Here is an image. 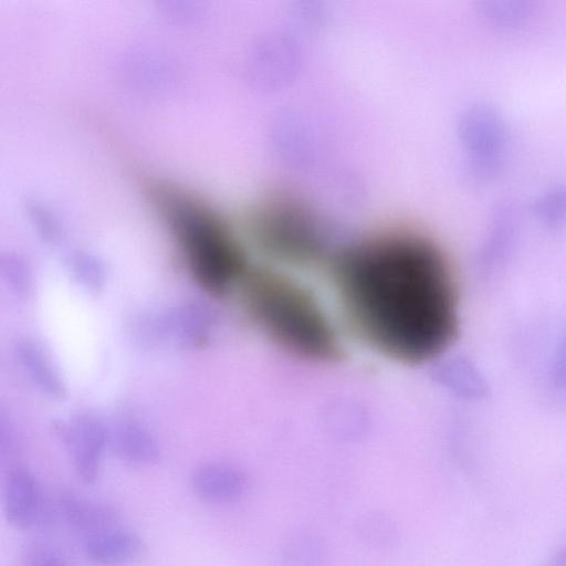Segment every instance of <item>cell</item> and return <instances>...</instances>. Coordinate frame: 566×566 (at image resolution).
I'll return each instance as SVG.
<instances>
[{
    "mask_svg": "<svg viewBox=\"0 0 566 566\" xmlns=\"http://www.w3.org/2000/svg\"><path fill=\"white\" fill-rule=\"evenodd\" d=\"M333 276L349 323L380 355L422 364L459 329L458 292L443 252L428 238L389 232L335 255Z\"/></svg>",
    "mask_w": 566,
    "mask_h": 566,
    "instance_id": "6da1fadb",
    "label": "cell"
},
{
    "mask_svg": "<svg viewBox=\"0 0 566 566\" xmlns=\"http://www.w3.org/2000/svg\"><path fill=\"white\" fill-rule=\"evenodd\" d=\"M256 233L271 254L290 263L317 262L327 253V237L318 219L287 201H276L262 211Z\"/></svg>",
    "mask_w": 566,
    "mask_h": 566,
    "instance_id": "277c9868",
    "label": "cell"
},
{
    "mask_svg": "<svg viewBox=\"0 0 566 566\" xmlns=\"http://www.w3.org/2000/svg\"><path fill=\"white\" fill-rule=\"evenodd\" d=\"M531 210L534 217L549 229L566 226V181L551 185L536 195Z\"/></svg>",
    "mask_w": 566,
    "mask_h": 566,
    "instance_id": "e0dca14e",
    "label": "cell"
},
{
    "mask_svg": "<svg viewBox=\"0 0 566 566\" xmlns=\"http://www.w3.org/2000/svg\"><path fill=\"white\" fill-rule=\"evenodd\" d=\"M4 516L10 525L28 531L43 525L48 518V505L40 482L25 468L12 469L3 492Z\"/></svg>",
    "mask_w": 566,
    "mask_h": 566,
    "instance_id": "ba28073f",
    "label": "cell"
},
{
    "mask_svg": "<svg viewBox=\"0 0 566 566\" xmlns=\"http://www.w3.org/2000/svg\"><path fill=\"white\" fill-rule=\"evenodd\" d=\"M61 432L76 475L86 484L94 483L109 447V428L95 413L83 411L71 417Z\"/></svg>",
    "mask_w": 566,
    "mask_h": 566,
    "instance_id": "8992f818",
    "label": "cell"
},
{
    "mask_svg": "<svg viewBox=\"0 0 566 566\" xmlns=\"http://www.w3.org/2000/svg\"><path fill=\"white\" fill-rule=\"evenodd\" d=\"M479 11L492 28L514 31L532 21L536 7L530 0H483Z\"/></svg>",
    "mask_w": 566,
    "mask_h": 566,
    "instance_id": "2e32d148",
    "label": "cell"
},
{
    "mask_svg": "<svg viewBox=\"0 0 566 566\" xmlns=\"http://www.w3.org/2000/svg\"><path fill=\"white\" fill-rule=\"evenodd\" d=\"M28 566H69L66 562L54 551L41 546L33 545L27 552Z\"/></svg>",
    "mask_w": 566,
    "mask_h": 566,
    "instance_id": "ffe728a7",
    "label": "cell"
},
{
    "mask_svg": "<svg viewBox=\"0 0 566 566\" xmlns=\"http://www.w3.org/2000/svg\"><path fill=\"white\" fill-rule=\"evenodd\" d=\"M191 486L196 495L207 503L230 504L247 493L248 479L237 467L211 462L193 471Z\"/></svg>",
    "mask_w": 566,
    "mask_h": 566,
    "instance_id": "30bf717a",
    "label": "cell"
},
{
    "mask_svg": "<svg viewBox=\"0 0 566 566\" xmlns=\"http://www.w3.org/2000/svg\"><path fill=\"white\" fill-rule=\"evenodd\" d=\"M109 447L122 462L135 468L150 467L160 458L153 432L130 416L120 417L109 428Z\"/></svg>",
    "mask_w": 566,
    "mask_h": 566,
    "instance_id": "9c48e42d",
    "label": "cell"
},
{
    "mask_svg": "<svg viewBox=\"0 0 566 566\" xmlns=\"http://www.w3.org/2000/svg\"><path fill=\"white\" fill-rule=\"evenodd\" d=\"M214 315L199 301H185L168 308L154 322V335L181 349L203 346L213 331Z\"/></svg>",
    "mask_w": 566,
    "mask_h": 566,
    "instance_id": "52a82bcc",
    "label": "cell"
},
{
    "mask_svg": "<svg viewBox=\"0 0 566 566\" xmlns=\"http://www.w3.org/2000/svg\"><path fill=\"white\" fill-rule=\"evenodd\" d=\"M282 566H329L328 549L314 531L298 528L289 533L280 548Z\"/></svg>",
    "mask_w": 566,
    "mask_h": 566,
    "instance_id": "5bb4252c",
    "label": "cell"
},
{
    "mask_svg": "<svg viewBox=\"0 0 566 566\" xmlns=\"http://www.w3.org/2000/svg\"><path fill=\"white\" fill-rule=\"evenodd\" d=\"M145 543L135 532L108 528L86 538L84 554L97 566H127L142 557Z\"/></svg>",
    "mask_w": 566,
    "mask_h": 566,
    "instance_id": "7c38bea8",
    "label": "cell"
},
{
    "mask_svg": "<svg viewBox=\"0 0 566 566\" xmlns=\"http://www.w3.org/2000/svg\"><path fill=\"white\" fill-rule=\"evenodd\" d=\"M357 538L367 547L389 549L399 542L400 530L394 516L382 510H369L355 523Z\"/></svg>",
    "mask_w": 566,
    "mask_h": 566,
    "instance_id": "9a60e30c",
    "label": "cell"
},
{
    "mask_svg": "<svg viewBox=\"0 0 566 566\" xmlns=\"http://www.w3.org/2000/svg\"><path fill=\"white\" fill-rule=\"evenodd\" d=\"M172 224L191 275L207 292L222 294L243 277L239 247L209 213L179 205L172 209Z\"/></svg>",
    "mask_w": 566,
    "mask_h": 566,
    "instance_id": "3957f363",
    "label": "cell"
},
{
    "mask_svg": "<svg viewBox=\"0 0 566 566\" xmlns=\"http://www.w3.org/2000/svg\"><path fill=\"white\" fill-rule=\"evenodd\" d=\"M249 312L279 348L311 361H329L340 352L337 333L314 295L287 276L259 272L247 279Z\"/></svg>",
    "mask_w": 566,
    "mask_h": 566,
    "instance_id": "7a4b0ae2",
    "label": "cell"
},
{
    "mask_svg": "<svg viewBox=\"0 0 566 566\" xmlns=\"http://www.w3.org/2000/svg\"><path fill=\"white\" fill-rule=\"evenodd\" d=\"M1 277L6 286L19 300H28L33 293V275L25 263L19 259L2 262Z\"/></svg>",
    "mask_w": 566,
    "mask_h": 566,
    "instance_id": "d6986e66",
    "label": "cell"
},
{
    "mask_svg": "<svg viewBox=\"0 0 566 566\" xmlns=\"http://www.w3.org/2000/svg\"><path fill=\"white\" fill-rule=\"evenodd\" d=\"M460 132L472 176L481 181L499 176L511 147V129L502 111L492 103L474 104L463 114Z\"/></svg>",
    "mask_w": 566,
    "mask_h": 566,
    "instance_id": "5b68a950",
    "label": "cell"
},
{
    "mask_svg": "<svg viewBox=\"0 0 566 566\" xmlns=\"http://www.w3.org/2000/svg\"><path fill=\"white\" fill-rule=\"evenodd\" d=\"M18 363L33 387L51 400H60L66 394V385L57 364L39 342L23 338L17 343Z\"/></svg>",
    "mask_w": 566,
    "mask_h": 566,
    "instance_id": "8fae6325",
    "label": "cell"
},
{
    "mask_svg": "<svg viewBox=\"0 0 566 566\" xmlns=\"http://www.w3.org/2000/svg\"><path fill=\"white\" fill-rule=\"evenodd\" d=\"M70 276L83 291L90 294L99 293L106 283L105 268L97 259L77 254L70 259Z\"/></svg>",
    "mask_w": 566,
    "mask_h": 566,
    "instance_id": "ac0fdd59",
    "label": "cell"
},
{
    "mask_svg": "<svg viewBox=\"0 0 566 566\" xmlns=\"http://www.w3.org/2000/svg\"><path fill=\"white\" fill-rule=\"evenodd\" d=\"M545 566H566V546L553 554Z\"/></svg>",
    "mask_w": 566,
    "mask_h": 566,
    "instance_id": "44dd1931",
    "label": "cell"
},
{
    "mask_svg": "<svg viewBox=\"0 0 566 566\" xmlns=\"http://www.w3.org/2000/svg\"><path fill=\"white\" fill-rule=\"evenodd\" d=\"M59 507L72 528L90 533V536L112 528L117 520V512L112 505L83 497L71 491L61 493Z\"/></svg>",
    "mask_w": 566,
    "mask_h": 566,
    "instance_id": "4fadbf2b",
    "label": "cell"
}]
</instances>
